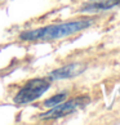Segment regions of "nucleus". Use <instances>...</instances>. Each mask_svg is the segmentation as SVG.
<instances>
[{
    "label": "nucleus",
    "mask_w": 120,
    "mask_h": 125,
    "mask_svg": "<svg viewBox=\"0 0 120 125\" xmlns=\"http://www.w3.org/2000/svg\"><path fill=\"white\" fill-rule=\"evenodd\" d=\"M83 71H84V67L80 63H71V64H67V66L59 67L57 70H53L48 75V79L50 81L65 80V79H71L80 75Z\"/></svg>",
    "instance_id": "4"
},
{
    "label": "nucleus",
    "mask_w": 120,
    "mask_h": 125,
    "mask_svg": "<svg viewBox=\"0 0 120 125\" xmlns=\"http://www.w3.org/2000/svg\"><path fill=\"white\" fill-rule=\"evenodd\" d=\"M94 22L93 20H79V21H71L65 22L58 25H49L40 29L23 31L20 34V39L23 41H34V40H52L59 39L65 36L76 34L81 30H85L90 27Z\"/></svg>",
    "instance_id": "1"
},
{
    "label": "nucleus",
    "mask_w": 120,
    "mask_h": 125,
    "mask_svg": "<svg viewBox=\"0 0 120 125\" xmlns=\"http://www.w3.org/2000/svg\"><path fill=\"white\" fill-rule=\"evenodd\" d=\"M89 102L88 97H76L74 99L66 101V102H61L59 104L50 107L47 112L41 114L40 117L43 120H56V119H61L65 117L67 115L72 114L74 111H76L77 108L84 107V106Z\"/></svg>",
    "instance_id": "3"
},
{
    "label": "nucleus",
    "mask_w": 120,
    "mask_h": 125,
    "mask_svg": "<svg viewBox=\"0 0 120 125\" xmlns=\"http://www.w3.org/2000/svg\"><path fill=\"white\" fill-rule=\"evenodd\" d=\"M50 88V80L47 79H32V80L27 81L26 84L18 90V93L14 95V103L17 104H26L30 102H34L38 98H40L41 95H44V93Z\"/></svg>",
    "instance_id": "2"
},
{
    "label": "nucleus",
    "mask_w": 120,
    "mask_h": 125,
    "mask_svg": "<svg viewBox=\"0 0 120 125\" xmlns=\"http://www.w3.org/2000/svg\"><path fill=\"white\" fill-rule=\"evenodd\" d=\"M116 7H120V0H89L80 8V12L96 13L102 10H110Z\"/></svg>",
    "instance_id": "5"
},
{
    "label": "nucleus",
    "mask_w": 120,
    "mask_h": 125,
    "mask_svg": "<svg viewBox=\"0 0 120 125\" xmlns=\"http://www.w3.org/2000/svg\"><path fill=\"white\" fill-rule=\"evenodd\" d=\"M65 98H66V93H59V94H56V95H53L52 98H49L44 102V106L45 107H54V106H57L61 102L65 101Z\"/></svg>",
    "instance_id": "6"
}]
</instances>
